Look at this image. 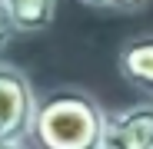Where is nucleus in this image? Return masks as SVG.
<instances>
[{
	"label": "nucleus",
	"instance_id": "f257e3e1",
	"mask_svg": "<svg viewBox=\"0 0 153 149\" xmlns=\"http://www.w3.org/2000/svg\"><path fill=\"white\" fill-rule=\"evenodd\" d=\"M107 109L80 86H60L37 103V149H100Z\"/></svg>",
	"mask_w": 153,
	"mask_h": 149
},
{
	"label": "nucleus",
	"instance_id": "f03ea898",
	"mask_svg": "<svg viewBox=\"0 0 153 149\" xmlns=\"http://www.w3.org/2000/svg\"><path fill=\"white\" fill-rule=\"evenodd\" d=\"M37 103L40 99L23 70L0 63V139H30Z\"/></svg>",
	"mask_w": 153,
	"mask_h": 149
},
{
	"label": "nucleus",
	"instance_id": "7ed1b4c3",
	"mask_svg": "<svg viewBox=\"0 0 153 149\" xmlns=\"http://www.w3.org/2000/svg\"><path fill=\"white\" fill-rule=\"evenodd\" d=\"M100 149H153V103L107 113Z\"/></svg>",
	"mask_w": 153,
	"mask_h": 149
},
{
	"label": "nucleus",
	"instance_id": "20e7f679",
	"mask_svg": "<svg viewBox=\"0 0 153 149\" xmlns=\"http://www.w3.org/2000/svg\"><path fill=\"white\" fill-rule=\"evenodd\" d=\"M117 66H120L126 83L153 93V37H137L130 43H123Z\"/></svg>",
	"mask_w": 153,
	"mask_h": 149
},
{
	"label": "nucleus",
	"instance_id": "39448f33",
	"mask_svg": "<svg viewBox=\"0 0 153 149\" xmlns=\"http://www.w3.org/2000/svg\"><path fill=\"white\" fill-rule=\"evenodd\" d=\"M4 10L17 33H43L57 13V0H4Z\"/></svg>",
	"mask_w": 153,
	"mask_h": 149
},
{
	"label": "nucleus",
	"instance_id": "423d86ee",
	"mask_svg": "<svg viewBox=\"0 0 153 149\" xmlns=\"http://www.w3.org/2000/svg\"><path fill=\"white\" fill-rule=\"evenodd\" d=\"M87 7H97V10H137L143 7L146 0H80Z\"/></svg>",
	"mask_w": 153,
	"mask_h": 149
},
{
	"label": "nucleus",
	"instance_id": "0eeeda50",
	"mask_svg": "<svg viewBox=\"0 0 153 149\" xmlns=\"http://www.w3.org/2000/svg\"><path fill=\"white\" fill-rule=\"evenodd\" d=\"M13 33H17V30H13V23H10V17H7V10H4V0H0V50L10 43Z\"/></svg>",
	"mask_w": 153,
	"mask_h": 149
},
{
	"label": "nucleus",
	"instance_id": "6e6552de",
	"mask_svg": "<svg viewBox=\"0 0 153 149\" xmlns=\"http://www.w3.org/2000/svg\"><path fill=\"white\" fill-rule=\"evenodd\" d=\"M0 149H30V139H0Z\"/></svg>",
	"mask_w": 153,
	"mask_h": 149
}]
</instances>
